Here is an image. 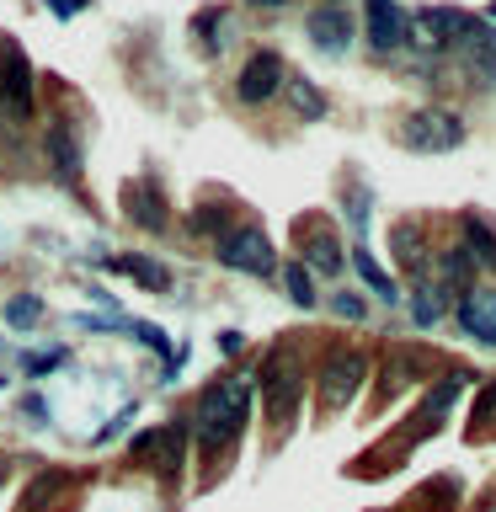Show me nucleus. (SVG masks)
<instances>
[{"mask_svg": "<svg viewBox=\"0 0 496 512\" xmlns=\"http://www.w3.org/2000/svg\"><path fill=\"white\" fill-rule=\"evenodd\" d=\"M363 379H368V352H363V347H336V352H326V368H320V400H326V411L347 406V400L358 395Z\"/></svg>", "mask_w": 496, "mask_h": 512, "instance_id": "nucleus-5", "label": "nucleus"}, {"mask_svg": "<svg viewBox=\"0 0 496 512\" xmlns=\"http://www.w3.org/2000/svg\"><path fill=\"white\" fill-rule=\"evenodd\" d=\"M352 267H358V278H363L368 288H374V294H379L384 304H395V294H400V288H395L390 278H384V267L374 262V256H368V246H358V251H352Z\"/></svg>", "mask_w": 496, "mask_h": 512, "instance_id": "nucleus-17", "label": "nucleus"}, {"mask_svg": "<svg viewBox=\"0 0 496 512\" xmlns=\"http://www.w3.org/2000/svg\"><path fill=\"white\" fill-rule=\"evenodd\" d=\"M123 214L139 224V230H166L171 208H166V192L155 182H128L123 187Z\"/></svg>", "mask_w": 496, "mask_h": 512, "instance_id": "nucleus-9", "label": "nucleus"}, {"mask_svg": "<svg viewBox=\"0 0 496 512\" xmlns=\"http://www.w3.org/2000/svg\"><path fill=\"white\" fill-rule=\"evenodd\" d=\"M400 144H406L411 155H448L464 144V123L448 107H422L400 123Z\"/></svg>", "mask_w": 496, "mask_h": 512, "instance_id": "nucleus-3", "label": "nucleus"}, {"mask_svg": "<svg viewBox=\"0 0 496 512\" xmlns=\"http://www.w3.org/2000/svg\"><path fill=\"white\" fill-rule=\"evenodd\" d=\"M475 27L480 22L470 11H459V6H427V11L406 16V43L427 48V54H443V48H459Z\"/></svg>", "mask_w": 496, "mask_h": 512, "instance_id": "nucleus-2", "label": "nucleus"}, {"mask_svg": "<svg viewBox=\"0 0 496 512\" xmlns=\"http://www.w3.org/2000/svg\"><path fill=\"white\" fill-rule=\"evenodd\" d=\"M43 155H48V166H54L64 182H75V176H80V139H75L70 123H54V128H48Z\"/></svg>", "mask_w": 496, "mask_h": 512, "instance_id": "nucleus-14", "label": "nucleus"}, {"mask_svg": "<svg viewBox=\"0 0 496 512\" xmlns=\"http://www.w3.org/2000/svg\"><path fill=\"white\" fill-rule=\"evenodd\" d=\"M246 416H251V379L246 374H230V379H214L198 400V416H192V432H198V448L208 459L224 454L240 432H246Z\"/></svg>", "mask_w": 496, "mask_h": 512, "instance_id": "nucleus-1", "label": "nucleus"}, {"mask_svg": "<svg viewBox=\"0 0 496 512\" xmlns=\"http://www.w3.org/2000/svg\"><path fill=\"white\" fill-rule=\"evenodd\" d=\"M464 230H470V246H464V251L475 256V267H496V230H491V224L480 219V214H470Z\"/></svg>", "mask_w": 496, "mask_h": 512, "instance_id": "nucleus-18", "label": "nucleus"}, {"mask_svg": "<svg viewBox=\"0 0 496 512\" xmlns=\"http://www.w3.org/2000/svg\"><path fill=\"white\" fill-rule=\"evenodd\" d=\"M0 480H6V459H0Z\"/></svg>", "mask_w": 496, "mask_h": 512, "instance_id": "nucleus-31", "label": "nucleus"}, {"mask_svg": "<svg viewBox=\"0 0 496 512\" xmlns=\"http://www.w3.org/2000/svg\"><path fill=\"white\" fill-rule=\"evenodd\" d=\"M0 107L11 118H32V64L16 38H0Z\"/></svg>", "mask_w": 496, "mask_h": 512, "instance_id": "nucleus-6", "label": "nucleus"}, {"mask_svg": "<svg viewBox=\"0 0 496 512\" xmlns=\"http://www.w3.org/2000/svg\"><path fill=\"white\" fill-rule=\"evenodd\" d=\"M64 363V352L54 347V352H48V358H43V352H38V358H27V368H32V374H43V368H59Z\"/></svg>", "mask_w": 496, "mask_h": 512, "instance_id": "nucleus-28", "label": "nucleus"}, {"mask_svg": "<svg viewBox=\"0 0 496 512\" xmlns=\"http://www.w3.org/2000/svg\"><path fill=\"white\" fill-rule=\"evenodd\" d=\"M331 310H336V315H347V320H363V315H368V304H363L358 294H336V299H331Z\"/></svg>", "mask_w": 496, "mask_h": 512, "instance_id": "nucleus-26", "label": "nucleus"}, {"mask_svg": "<svg viewBox=\"0 0 496 512\" xmlns=\"http://www.w3.org/2000/svg\"><path fill=\"white\" fill-rule=\"evenodd\" d=\"M443 304H448V288L416 283V320H422V326H438V320H443Z\"/></svg>", "mask_w": 496, "mask_h": 512, "instance_id": "nucleus-21", "label": "nucleus"}, {"mask_svg": "<svg viewBox=\"0 0 496 512\" xmlns=\"http://www.w3.org/2000/svg\"><path fill=\"white\" fill-rule=\"evenodd\" d=\"M288 102H294V112H299V118H326V96H320V91H315L304 75H294V80H288Z\"/></svg>", "mask_w": 496, "mask_h": 512, "instance_id": "nucleus-19", "label": "nucleus"}, {"mask_svg": "<svg viewBox=\"0 0 496 512\" xmlns=\"http://www.w3.org/2000/svg\"><path fill=\"white\" fill-rule=\"evenodd\" d=\"M459 326L480 347H496V288H475V294L459 299Z\"/></svg>", "mask_w": 496, "mask_h": 512, "instance_id": "nucleus-10", "label": "nucleus"}, {"mask_svg": "<svg viewBox=\"0 0 496 512\" xmlns=\"http://www.w3.org/2000/svg\"><path fill=\"white\" fill-rule=\"evenodd\" d=\"M454 400H459V379H443L438 390L427 395V406H422V416H427V422H443V411L454 406Z\"/></svg>", "mask_w": 496, "mask_h": 512, "instance_id": "nucleus-24", "label": "nucleus"}, {"mask_svg": "<svg viewBox=\"0 0 496 512\" xmlns=\"http://www.w3.org/2000/svg\"><path fill=\"white\" fill-rule=\"evenodd\" d=\"M438 278H443V288H464V283H470V272H475V256L470 251H464V246H454V251H443L438 256Z\"/></svg>", "mask_w": 496, "mask_h": 512, "instance_id": "nucleus-20", "label": "nucleus"}, {"mask_svg": "<svg viewBox=\"0 0 496 512\" xmlns=\"http://www.w3.org/2000/svg\"><path fill=\"white\" fill-rule=\"evenodd\" d=\"M368 208H374V192L352 187V192H347V219L358 224V230H368Z\"/></svg>", "mask_w": 496, "mask_h": 512, "instance_id": "nucleus-25", "label": "nucleus"}, {"mask_svg": "<svg viewBox=\"0 0 496 512\" xmlns=\"http://www.w3.org/2000/svg\"><path fill=\"white\" fill-rule=\"evenodd\" d=\"M496 416V384H486V395H480V411H475V432H480V422H491Z\"/></svg>", "mask_w": 496, "mask_h": 512, "instance_id": "nucleus-27", "label": "nucleus"}, {"mask_svg": "<svg viewBox=\"0 0 496 512\" xmlns=\"http://www.w3.org/2000/svg\"><path fill=\"white\" fill-rule=\"evenodd\" d=\"M182 448H187L182 427H155V432H144V438L134 443V459L155 464L160 475H176V470H182Z\"/></svg>", "mask_w": 496, "mask_h": 512, "instance_id": "nucleus-8", "label": "nucleus"}, {"mask_svg": "<svg viewBox=\"0 0 496 512\" xmlns=\"http://www.w3.org/2000/svg\"><path fill=\"white\" fill-rule=\"evenodd\" d=\"M368 43H374L379 54H390V48L406 43V11H400L395 0H368Z\"/></svg>", "mask_w": 496, "mask_h": 512, "instance_id": "nucleus-13", "label": "nucleus"}, {"mask_svg": "<svg viewBox=\"0 0 496 512\" xmlns=\"http://www.w3.org/2000/svg\"><path fill=\"white\" fill-rule=\"evenodd\" d=\"M294 406H299V368L278 358L267 368V411H272V422L288 427L294 422Z\"/></svg>", "mask_w": 496, "mask_h": 512, "instance_id": "nucleus-11", "label": "nucleus"}, {"mask_svg": "<svg viewBox=\"0 0 496 512\" xmlns=\"http://www.w3.org/2000/svg\"><path fill=\"white\" fill-rule=\"evenodd\" d=\"M112 272H123V278H134V283H144V288H171V272L155 262V256H112Z\"/></svg>", "mask_w": 496, "mask_h": 512, "instance_id": "nucleus-16", "label": "nucleus"}, {"mask_svg": "<svg viewBox=\"0 0 496 512\" xmlns=\"http://www.w3.org/2000/svg\"><path fill=\"white\" fill-rule=\"evenodd\" d=\"M283 283H288V299H294L299 310H310V304H315V283H310V272H304V262L283 267Z\"/></svg>", "mask_w": 496, "mask_h": 512, "instance_id": "nucleus-23", "label": "nucleus"}, {"mask_svg": "<svg viewBox=\"0 0 496 512\" xmlns=\"http://www.w3.org/2000/svg\"><path fill=\"white\" fill-rule=\"evenodd\" d=\"M299 246H304V262H310L315 272H326V278H331V272H342V262H347L331 230H299Z\"/></svg>", "mask_w": 496, "mask_h": 512, "instance_id": "nucleus-15", "label": "nucleus"}, {"mask_svg": "<svg viewBox=\"0 0 496 512\" xmlns=\"http://www.w3.org/2000/svg\"><path fill=\"white\" fill-rule=\"evenodd\" d=\"M91 6V0H48V11H54V16H75V11H86Z\"/></svg>", "mask_w": 496, "mask_h": 512, "instance_id": "nucleus-29", "label": "nucleus"}, {"mask_svg": "<svg viewBox=\"0 0 496 512\" xmlns=\"http://www.w3.org/2000/svg\"><path fill=\"white\" fill-rule=\"evenodd\" d=\"M304 32H310V43L320 48V54H347V43H352V22H347V11H336V6L310 11Z\"/></svg>", "mask_w": 496, "mask_h": 512, "instance_id": "nucleus-12", "label": "nucleus"}, {"mask_svg": "<svg viewBox=\"0 0 496 512\" xmlns=\"http://www.w3.org/2000/svg\"><path fill=\"white\" fill-rule=\"evenodd\" d=\"M278 86H283V59L272 54V48H256L246 59V70H240V80H235V96L256 107V102H267V96H278Z\"/></svg>", "mask_w": 496, "mask_h": 512, "instance_id": "nucleus-7", "label": "nucleus"}, {"mask_svg": "<svg viewBox=\"0 0 496 512\" xmlns=\"http://www.w3.org/2000/svg\"><path fill=\"white\" fill-rule=\"evenodd\" d=\"M256 6H283V0H256Z\"/></svg>", "mask_w": 496, "mask_h": 512, "instance_id": "nucleus-30", "label": "nucleus"}, {"mask_svg": "<svg viewBox=\"0 0 496 512\" xmlns=\"http://www.w3.org/2000/svg\"><path fill=\"white\" fill-rule=\"evenodd\" d=\"M219 262L235 272H251V278H267V272H278V251L256 224H235L230 235H219Z\"/></svg>", "mask_w": 496, "mask_h": 512, "instance_id": "nucleus-4", "label": "nucleus"}, {"mask_svg": "<svg viewBox=\"0 0 496 512\" xmlns=\"http://www.w3.org/2000/svg\"><path fill=\"white\" fill-rule=\"evenodd\" d=\"M38 315H43L38 294H16V299L6 304V326H11V331H32V326H38Z\"/></svg>", "mask_w": 496, "mask_h": 512, "instance_id": "nucleus-22", "label": "nucleus"}]
</instances>
